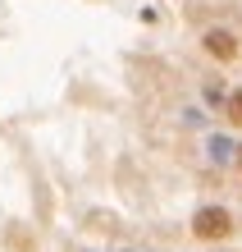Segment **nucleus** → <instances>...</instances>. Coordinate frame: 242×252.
<instances>
[{
	"mask_svg": "<svg viewBox=\"0 0 242 252\" xmlns=\"http://www.w3.org/2000/svg\"><path fill=\"white\" fill-rule=\"evenodd\" d=\"M192 234L196 239H229L233 234V216L224 211V206H201V211H196V220H192Z\"/></svg>",
	"mask_w": 242,
	"mask_h": 252,
	"instance_id": "nucleus-1",
	"label": "nucleus"
},
{
	"mask_svg": "<svg viewBox=\"0 0 242 252\" xmlns=\"http://www.w3.org/2000/svg\"><path fill=\"white\" fill-rule=\"evenodd\" d=\"M206 51L215 55V60H233L238 55V37L224 32V28H215V32H206Z\"/></svg>",
	"mask_w": 242,
	"mask_h": 252,
	"instance_id": "nucleus-2",
	"label": "nucleus"
},
{
	"mask_svg": "<svg viewBox=\"0 0 242 252\" xmlns=\"http://www.w3.org/2000/svg\"><path fill=\"white\" fill-rule=\"evenodd\" d=\"M229 124H233V128H242V92H233V96H229Z\"/></svg>",
	"mask_w": 242,
	"mask_h": 252,
	"instance_id": "nucleus-3",
	"label": "nucleus"
}]
</instances>
